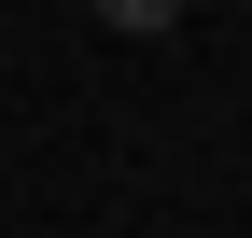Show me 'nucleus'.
Returning a JSON list of instances; mask_svg holds the SVG:
<instances>
[{
    "mask_svg": "<svg viewBox=\"0 0 252 238\" xmlns=\"http://www.w3.org/2000/svg\"><path fill=\"white\" fill-rule=\"evenodd\" d=\"M84 14H98L112 42H168V28H182V0H84Z\"/></svg>",
    "mask_w": 252,
    "mask_h": 238,
    "instance_id": "1",
    "label": "nucleus"
}]
</instances>
